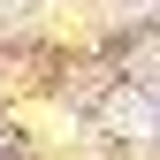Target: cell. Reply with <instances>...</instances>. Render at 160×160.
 Returning a JSON list of instances; mask_svg holds the SVG:
<instances>
[{"mask_svg":"<svg viewBox=\"0 0 160 160\" xmlns=\"http://www.w3.org/2000/svg\"><path fill=\"white\" fill-rule=\"evenodd\" d=\"M152 99H114V130H130V137H152Z\"/></svg>","mask_w":160,"mask_h":160,"instance_id":"6da1fadb","label":"cell"}]
</instances>
